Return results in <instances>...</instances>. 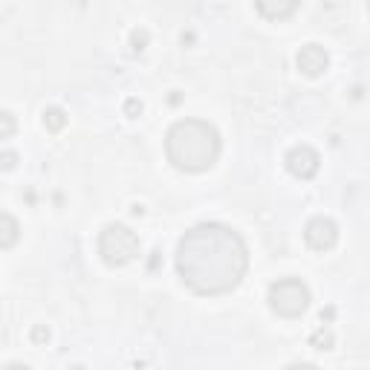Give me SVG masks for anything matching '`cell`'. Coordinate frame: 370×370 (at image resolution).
Instances as JSON below:
<instances>
[{"label":"cell","instance_id":"obj_1","mask_svg":"<svg viewBox=\"0 0 370 370\" xmlns=\"http://www.w3.org/2000/svg\"><path fill=\"white\" fill-rule=\"evenodd\" d=\"M249 269V249L235 229L200 223L176 243V272L197 295H226Z\"/></svg>","mask_w":370,"mask_h":370},{"label":"cell","instance_id":"obj_2","mask_svg":"<svg viewBox=\"0 0 370 370\" xmlns=\"http://www.w3.org/2000/svg\"><path fill=\"white\" fill-rule=\"evenodd\" d=\"M220 133L205 119H180L165 133V157L174 168L200 174L220 157Z\"/></svg>","mask_w":370,"mask_h":370},{"label":"cell","instance_id":"obj_3","mask_svg":"<svg viewBox=\"0 0 370 370\" xmlns=\"http://www.w3.org/2000/svg\"><path fill=\"white\" fill-rule=\"evenodd\" d=\"M99 255L107 266H125L139 255V238L125 223H111L99 235Z\"/></svg>","mask_w":370,"mask_h":370},{"label":"cell","instance_id":"obj_4","mask_svg":"<svg viewBox=\"0 0 370 370\" xmlns=\"http://www.w3.org/2000/svg\"><path fill=\"white\" fill-rule=\"evenodd\" d=\"M269 310L281 319H298L310 307V286L301 278H281L269 286Z\"/></svg>","mask_w":370,"mask_h":370},{"label":"cell","instance_id":"obj_5","mask_svg":"<svg viewBox=\"0 0 370 370\" xmlns=\"http://www.w3.org/2000/svg\"><path fill=\"white\" fill-rule=\"evenodd\" d=\"M304 240H307L310 249L327 252L338 243V226L330 220V217H312L304 229Z\"/></svg>","mask_w":370,"mask_h":370},{"label":"cell","instance_id":"obj_6","mask_svg":"<svg viewBox=\"0 0 370 370\" xmlns=\"http://www.w3.org/2000/svg\"><path fill=\"white\" fill-rule=\"evenodd\" d=\"M319 165H321V159L310 145H295L290 154H286V171L298 176V180H312V176L319 174Z\"/></svg>","mask_w":370,"mask_h":370},{"label":"cell","instance_id":"obj_7","mask_svg":"<svg viewBox=\"0 0 370 370\" xmlns=\"http://www.w3.org/2000/svg\"><path fill=\"white\" fill-rule=\"evenodd\" d=\"M295 64H298V70L304 73V76L315 78V76L327 73V67H330V56H327V49H324V47H319V44H307V47H301V49H298Z\"/></svg>","mask_w":370,"mask_h":370},{"label":"cell","instance_id":"obj_8","mask_svg":"<svg viewBox=\"0 0 370 370\" xmlns=\"http://www.w3.org/2000/svg\"><path fill=\"white\" fill-rule=\"evenodd\" d=\"M18 238H21V226H18V220H15L12 214L0 211V249H12V246L18 243Z\"/></svg>","mask_w":370,"mask_h":370},{"label":"cell","instance_id":"obj_9","mask_svg":"<svg viewBox=\"0 0 370 370\" xmlns=\"http://www.w3.org/2000/svg\"><path fill=\"white\" fill-rule=\"evenodd\" d=\"M255 9H257L264 18H269V21H284V18L295 15L298 3H295V0H290V3H257Z\"/></svg>","mask_w":370,"mask_h":370},{"label":"cell","instance_id":"obj_10","mask_svg":"<svg viewBox=\"0 0 370 370\" xmlns=\"http://www.w3.org/2000/svg\"><path fill=\"white\" fill-rule=\"evenodd\" d=\"M44 125H47V130H52V133L64 130V125H67V113L61 111V107H49V111H44Z\"/></svg>","mask_w":370,"mask_h":370},{"label":"cell","instance_id":"obj_11","mask_svg":"<svg viewBox=\"0 0 370 370\" xmlns=\"http://www.w3.org/2000/svg\"><path fill=\"white\" fill-rule=\"evenodd\" d=\"M333 333L330 330H327V327H319V330H315L312 336H310V345L315 347V350H330L333 347Z\"/></svg>","mask_w":370,"mask_h":370},{"label":"cell","instance_id":"obj_12","mask_svg":"<svg viewBox=\"0 0 370 370\" xmlns=\"http://www.w3.org/2000/svg\"><path fill=\"white\" fill-rule=\"evenodd\" d=\"M18 130V119L12 116L9 111H0V139H9V136H15Z\"/></svg>","mask_w":370,"mask_h":370},{"label":"cell","instance_id":"obj_13","mask_svg":"<svg viewBox=\"0 0 370 370\" xmlns=\"http://www.w3.org/2000/svg\"><path fill=\"white\" fill-rule=\"evenodd\" d=\"M130 47H133V52H142L148 47V30H133L130 32Z\"/></svg>","mask_w":370,"mask_h":370},{"label":"cell","instance_id":"obj_14","mask_svg":"<svg viewBox=\"0 0 370 370\" xmlns=\"http://www.w3.org/2000/svg\"><path fill=\"white\" fill-rule=\"evenodd\" d=\"M15 165H18V154H15V150H3V154H0V168L12 171Z\"/></svg>","mask_w":370,"mask_h":370},{"label":"cell","instance_id":"obj_15","mask_svg":"<svg viewBox=\"0 0 370 370\" xmlns=\"http://www.w3.org/2000/svg\"><path fill=\"white\" fill-rule=\"evenodd\" d=\"M125 113H128L130 119H136V116L142 113V102H139V99H128V102H125Z\"/></svg>","mask_w":370,"mask_h":370},{"label":"cell","instance_id":"obj_16","mask_svg":"<svg viewBox=\"0 0 370 370\" xmlns=\"http://www.w3.org/2000/svg\"><path fill=\"white\" fill-rule=\"evenodd\" d=\"M32 341H35V345H44V341H49V330H47V327H35V330H32Z\"/></svg>","mask_w":370,"mask_h":370},{"label":"cell","instance_id":"obj_17","mask_svg":"<svg viewBox=\"0 0 370 370\" xmlns=\"http://www.w3.org/2000/svg\"><path fill=\"white\" fill-rule=\"evenodd\" d=\"M286 370H319V367H315V365H304V362H301V365H290Z\"/></svg>","mask_w":370,"mask_h":370},{"label":"cell","instance_id":"obj_18","mask_svg":"<svg viewBox=\"0 0 370 370\" xmlns=\"http://www.w3.org/2000/svg\"><path fill=\"white\" fill-rule=\"evenodd\" d=\"M3 370H32L30 365H21V362H12L9 367H3Z\"/></svg>","mask_w":370,"mask_h":370}]
</instances>
